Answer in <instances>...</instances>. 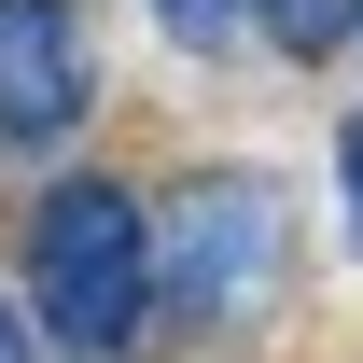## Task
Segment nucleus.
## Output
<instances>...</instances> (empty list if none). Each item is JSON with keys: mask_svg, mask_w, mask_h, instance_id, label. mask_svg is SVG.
Segmentation results:
<instances>
[{"mask_svg": "<svg viewBox=\"0 0 363 363\" xmlns=\"http://www.w3.org/2000/svg\"><path fill=\"white\" fill-rule=\"evenodd\" d=\"M0 363H28V335H14V308H0Z\"/></svg>", "mask_w": 363, "mask_h": 363, "instance_id": "7", "label": "nucleus"}, {"mask_svg": "<svg viewBox=\"0 0 363 363\" xmlns=\"http://www.w3.org/2000/svg\"><path fill=\"white\" fill-rule=\"evenodd\" d=\"M28 308H43V335L56 350H126L140 321H154V210H140L126 182H98V168H70L28 210Z\"/></svg>", "mask_w": 363, "mask_h": 363, "instance_id": "1", "label": "nucleus"}, {"mask_svg": "<svg viewBox=\"0 0 363 363\" xmlns=\"http://www.w3.org/2000/svg\"><path fill=\"white\" fill-rule=\"evenodd\" d=\"M335 182H350V252H363V126L335 140Z\"/></svg>", "mask_w": 363, "mask_h": 363, "instance_id": "6", "label": "nucleus"}, {"mask_svg": "<svg viewBox=\"0 0 363 363\" xmlns=\"http://www.w3.org/2000/svg\"><path fill=\"white\" fill-rule=\"evenodd\" d=\"M238 14H266L294 56H321V43H335V0H238Z\"/></svg>", "mask_w": 363, "mask_h": 363, "instance_id": "5", "label": "nucleus"}, {"mask_svg": "<svg viewBox=\"0 0 363 363\" xmlns=\"http://www.w3.org/2000/svg\"><path fill=\"white\" fill-rule=\"evenodd\" d=\"M154 28L196 43V56H224V43H238V0H154Z\"/></svg>", "mask_w": 363, "mask_h": 363, "instance_id": "4", "label": "nucleus"}, {"mask_svg": "<svg viewBox=\"0 0 363 363\" xmlns=\"http://www.w3.org/2000/svg\"><path fill=\"white\" fill-rule=\"evenodd\" d=\"M84 28H70V0H0V140H70L84 126Z\"/></svg>", "mask_w": 363, "mask_h": 363, "instance_id": "3", "label": "nucleus"}, {"mask_svg": "<svg viewBox=\"0 0 363 363\" xmlns=\"http://www.w3.org/2000/svg\"><path fill=\"white\" fill-rule=\"evenodd\" d=\"M294 266V210H279V182L252 168H196L168 182V210H154V308L168 321H252Z\"/></svg>", "mask_w": 363, "mask_h": 363, "instance_id": "2", "label": "nucleus"}]
</instances>
